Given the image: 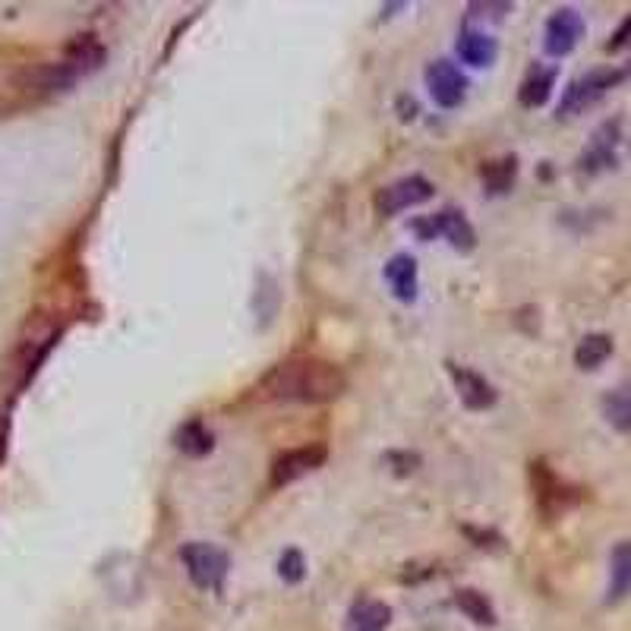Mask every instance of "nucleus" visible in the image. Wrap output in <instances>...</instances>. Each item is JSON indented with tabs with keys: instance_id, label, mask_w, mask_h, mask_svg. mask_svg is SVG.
Returning a JSON list of instances; mask_svg holds the SVG:
<instances>
[{
	"instance_id": "obj_10",
	"label": "nucleus",
	"mask_w": 631,
	"mask_h": 631,
	"mask_svg": "<svg viewBox=\"0 0 631 631\" xmlns=\"http://www.w3.org/2000/svg\"><path fill=\"white\" fill-rule=\"evenodd\" d=\"M584 38V16L574 7H559L543 29V51L549 58H566Z\"/></svg>"
},
{
	"instance_id": "obj_17",
	"label": "nucleus",
	"mask_w": 631,
	"mask_h": 631,
	"mask_svg": "<svg viewBox=\"0 0 631 631\" xmlns=\"http://www.w3.org/2000/svg\"><path fill=\"white\" fill-rule=\"evenodd\" d=\"M556 89V66H534L528 73V79L521 83V104L524 108H543L549 101V95Z\"/></svg>"
},
{
	"instance_id": "obj_13",
	"label": "nucleus",
	"mask_w": 631,
	"mask_h": 631,
	"mask_svg": "<svg viewBox=\"0 0 631 631\" xmlns=\"http://www.w3.org/2000/svg\"><path fill=\"white\" fill-rule=\"evenodd\" d=\"M448 373H451V382L458 388L461 405L468 410H486L496 405V398H499L496 388L480 376V373H473L468 367H455V363H448Z\"/></svg>"
},
{
	"instance_id": "obj_16",
	"label": "nucleus",
	"mask_w": 631,
	"mask_h": 631,
	"mask_svg": "<svg viewBox=\"0 0 631 631\" xmlns=\"http://www.w3.org/2000/svg\"><path fill=\"white\" fill-rule=\"evenodd\" d=\"M631 594V540L616 543L609 556V591L606 603H619Z\"/></svg>"
},
{
	"instance_id": "obj_24",
	"label": "nucleus",
	"mask_w": 631,
	"mask_h": 631,
	"mask_svg": "<svg viewBox=\"0 0 631 631\" xmlns=\"http://www.w3.org/2000/svg\"><path fill=\"white\" fill-rule=\"evenodd\" d=\"M279 574H282L284 584H300L304 574H307L304 553H300V549H284L282 559H279Z\"/></svg>"
},
{
	"instance_id": "obj_5",
	"label": "nucleus",
	"mask_w": 631,
	"mask_h": 631,
	"mask_svg": "<svg viewBox=\"0 0 631 631\" xmlns=\"http://www.w3.org/2000/svg\"><path fill=\"white\" fill-rule=\"evenodd\" d=\"M181 562L187 568L189 581L199 591H221L224 574H227V556H224V549L212 546V543H202V540H193V543L181 546Z\"/></svg>"
},
{
	"instance_id": "obj_19",
	"label": "nucleus",
	"mask_w": 631,
	"mask_h": 631,
	"mask_svg": "<svg viewBox=\"0 0 631 631\" xmlns=\"http://www.w3.org/2000/svg\"><path fill=\"white\" fill-rule=\"evenodd\" d=\"M174 445H177V451H184L187 458H202V455L212 451L215 440H212V433H209V426H206L202 420H187L184 426H177Z\"/></svg>"
},
{
	"instance_id": "obj_11",
	"label": "nucleus",
	"mask_w": 631,
	"mask_h": 631,
	"mask_svg": "<svg viewBox=\"0 0 631 631\" xmlns=\"http://www.w3.org/2000/svg\"><path fill=\"white\" fill-rule=\"evenodd\" d=\"M426 89L440 108L451 111L468 98V76L451 61H433L426 66Z\"/></svg>"
},
{
	"instance_id": "obj_7",
	"label": "nucleus",
	"mask_w": 631,
	"mask_h": 631,
	"mask_svg": "<svg viewBox=\"0 0 631 631\" xmlns=\"http://www.w3.org/2000/svg\"><path fill=\"white\" fill-rule=\"evenodd\" d=\"M531 480H534L536 508L549 521L559 518V515H566L568 508H574V503H578V490L568 486L566 480H559L556 473L549 471V465H543V461L531 465Z\"/></svg>"
},
{
	"instance_id": "obj_20",
	"label": "nucleus",
	"mask_w": 631,
	"mask_h": 631,
	"mask_svg": "<svg viewBox=\"0 0 631 631\" xmlns=\"http://www.w3.org/2000/svg\"><path fill=\"white\" fill-rule=\"evenodd\" d=\"M613 357V338L606 332H591L574 347V363L581 370H597Z\"/></svg>"
},
{
	"instance_id": "obj_2",
	"label": "nucleus",
	"mask_w": 631,
	"mask_h": 631,
	"mask_svg": "<svg viewBox=\"0 0 631 631\" xmlns=\"http://www.w3.org/2000/svg\"><path fill=\"white\" fill-rule=\"evenodd\" d=\"M629 124L626 117H613V121H603L594 129L591 143L584 146V152L578 158V171L587 174V177H599L606 171H616L622 164V158L629 152Z\"/></svg>"
},
{
	"instance_id": "obj_8",
	"label": "nucleus",
	"mask_w": 631,
	"mask_h": 631,
	"mask_svg": "<svg viewBox=\"0 0 631 631\" xmlns=\"http://www.w3.org/2000/svg\"><path fill=\"white\" fill-rule=\"evenodd\" d=\"M433 193H436V189H433V184H430L426 177L410 174V177H401V181H395V184L379 189L376 212L379 215H385V219H392V215H398V212H408L413 206L430 202Z\"/></svg>"
},
{
	"instance_id": "obj_6",
	"label": "nucleus",
	"mask_w": 631,
	"mask_h": 631,
	"mask_svg": "<svg viewBox=\"0 0 631 631\" xmlns=\"http://www.w3.org/2000/svg\"><path fill=\"white\" fill-rule=\"evenodd\" d=\"M83 76H89L79 63L73 61V58H66L63 54V61L54 63H35L29 70H23L20 73V86L23 89H29V92H41V95H51V92H66L70 86H76Z\"/></svg>"
},
{
	"instance_id": "obj_21",
	"label": "nucleus",
	"mask_w": 631,
	"mask_h": 631,
	"mask_svg": "<svg viewBox=\"0 0 631 631\" xmlns=\"http://www.w3.org/2000/svg\"><path fill=\"white\" fill-rule=\"evenodd\" d=\"M603 417L609 420L613 430L631 433V379L622 382L619 388L606 392V398H603Z\"/></svg>"
},
{
	"instance_id": "obj_15",
	"label": "nucleus",
	"mask_w": 631,
	"mask_h": 631,
	"mask_svg": "<svg viewBox=\"0 0 631 631\" xmlns=\"http://www.w3.org/2000/svg\"><path fill=\"white\" fill-rule=\"evenodd\" d=\"M385 282L401 304L417 300V262L408 252H398L385 262Z\"/></svg>"
},
{
	"instance_id": "obj_4",
	"label": "nucleus",
	"mask_w": 631,
	"mask_h": 631,
	"mask_svg": "<svg viewBox=\"0 0 631 631\" xmlns=\"http://www.w3.org/2000/svg\"><path fill=\"white\" fill-rule=\"evenodd\" d=\"M58 338H61V325H58L54 319H48V316H35V319H29V325H26V332H23V338H20V347H16V373H20V385H26V382L38 373L41 360L48 357L51 347L58 345Z\"/></svg>"
},
{
	"instance_id": "obj_23",
	"label": "nucleus",
	"mask_w": 631,
	"mask_h": 631,
	"mask_svg": "<svg viewBox=\"0 0 631 631\" xmlns=\"http://www.w3.org/2000/svg\"><path fill=\"white\" fill-rule=\"evenodd\" d=\"M455 603H458V609L477 622V626H496V609H493V603L486 599V594H480V591H473V587H465V591H458L455 594Z\"/></svg>"
},
{
	"instance_id": "obj_12",
	"label": "nucleus",
	"mask_w": 631,
	"mask_h": 631,
	"mask_svg": "<svg viewBox=\"0 0 631 631\" xmlns=\"http://www.w3.org/2000/svg\"><path fill=\"white\" fill-rule=\"evenodd\" d=\"M325 458H329V451H325V445H319V442H316V445H304V448L284 451V455L275 458V465H272V486H287V483H294V480L313 473L316 468L325 465Z\"/></svg>"
},
{
	"instance_id": "obj_9",
	"label": "nucleus",
	"mask_w": 631,
	"mask_h": 631,
	"mask_svg": "<svg viewBox=\"0 0 631 631\" xmlns=\"http://www.w3.org/2000/svg\"><path fill=\"white\" fill-rule=\"evenodd\" d=\"M413 231L423 240H433L440 234L458 252H471L477 247V231H473L471 221L465 219L458 209H442L430 221H413Z\"/></svg>"
},
{
	"instance_id": "obj_25",
	"label": "nucleus",
	"mask_w": 631,
	"mask_h": 631,
	"mask_svg": "<svg viewBox=\"0 0 631 631\" xmlns=\"http://www.w3.org/2000/svg\"><path fill=\"white\" fill-rule=\"evenodd\" d=\"M626 45H631V13L622 20V23H619V29L613 32V38L606 41V51H609V54H616V51H622Z\"/></svg>"
},
{
	"instance_id": "obj_3",
	"label": "nucleus",
	"mask_w": 631,
	"mask_h": 631,
	"mask_svg": "<svg viewBox=\"0 0 631 631\" xmlns=\"http://www.w3.org/2000/svg\"><path fill=\"white\" fill-rule=\"evenodd\" d=\"M626 79L622 70H613V66H597L578 79L568 83V89L562 92V101H559V117H578L584 114L587 108H594L597 101H603L606 95L613 92L619 83Z\"/></svg>"
},
{
	"instance_id": "obj_26",
	"label": "nucleus",
	"mask_w": 631,
	"mask_h": 631,
	"mask_svg": "<svg viewBox=\"0 0 631 631\" xmlns=\"http://www.w3.org/2000/svg\"><path fill=\"white\" fill-rule=\"evenodd\" d=\"M7 445H10V413L3 410V413H0V465H3V458H7Z\"/></svg>"
},
{
	"instance_id": "obj_18",
	"label": "nucleus",
	"mask_w": 631,
	"mask_h": 631,
	"mask_svg": "<svg viewBox=\"0 0 631 631\" xmlns=\"http://www.w3.org/2000/svg\"><path fill=\"white\" fill-rule=\"evenodd\" d=\"M388 622H392V609L379 599L354 603V609L347 616V629L350 631H385Z\"/></svg>"
},
{
	"instance_id": "obj_14",
	"label": "nucleus",
	"mask_w": 631,
	"mask_h": 631,
	"mask_svg": "<svg viewBox=\"0 0 631 631\" xmlns=\"http://www.w3.org/2000/svg\"><path fill=\"white\" fill-rule=\"evenodd\" d=\"M455 51H458L461 61L471 63V66H490L499 58V41L480 29H461Z\"/></svg>"
},
{
	"instance_id": "obj_1",
	"label": "nucleus",
	"mask_w": 631,
	"mask_h": 631,
	"mask_svg": "<svg viewBox=\"0 0 631 631\" xmlns=\"http://www.w3.org/2000/svg\"><path fill=\"white\" fill-rule=\"evenodd\" d=\"M345 388L347 376L342 367L310 354H297L275 363L256 385L259 398L275 405H325L342 398Z\"/></svg>"
},
{
	"instance_id": "obj_22",
	"label": "nucleus",
	"mask_w": 631,
	"mask_h": 631,
	"mask_svg": "<svg viewBox=\"0 0 631 631\" xmlns=\"http://www.w3.org/2000/svg\"><path fill=\"white\" fill-rule=\"evenodd\" d=\"M515 177H518V158L515 156H505L499 161L483 164V187H486V193H493V196L508 193L511 184H515Z\"/></svg>"
}]
</instances>
